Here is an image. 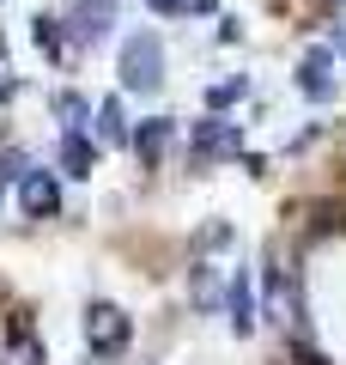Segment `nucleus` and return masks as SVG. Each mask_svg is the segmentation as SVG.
Wrapping results in <instances>:
<instances>
[{
    "instance_id": "ddd939ff",
    "label": "nucleus",
    "mask_w": 346,
    "mask_h": 365,
    "mask_svg": "<svg viewBox=\"0 0 346 365\" xmlns=\"http://www.w3.org/2000/svg\"><path fill=\"white\" fill-rule=\"evenodd\" d=\"M243 98V79H225V86H206V110H231Z\"/></svg>"
},
{
    "instance_id": "f8f14e48",
    "label": "nucleus",
    "mask_w": 346,
    "mask_h": 365,
    "mask_svg": "<svg viewBox=\"0 0 346 365\" xmlns=\"http://www.w3.org/2000/svg\"><path fill=\"white\" fill-rule=\"evenodd\" d=\"M225 244H231V225H225V220L194 232V256H206V250H225Z\"/></svg>"
},
{
    "instance_id": "f03ea898",
    "label": "nucleus",
    "mask_w": 346,
    "mask_h": 365,
    "mask_svg": "<svg viewBox=\"0 0 346 365\" xmlns=\"http://www.w3.org/2000/svg\"><path fill=\"white\" fill-rule=\"evenodd\" d=\"M128 341H134V323L115 311V304H91L85 311V347L98 353V359H122Z\"/></svg>"
},
{
    "instance_id": "f257e3e1",
    "label": "nucleus",
    "mask_w": 346,
    "mask_h": 365,
    "mask_svg": "<svg viewBox=\"0 0 346 365\" xmlns=\"http://www.w3.org/2000/svg\"><path fill=\"white\" fill-rule=\"evenodd\" d=\"M158 86H164V49H158V37H152V31L122 37V91L152 98Z\"/></svg>"
},
{
    "instance_id": "1a4fd4ad",
    "label": "nucleus",
    "mask_w": 346,
    "mask_h": 365,
    "mask_svg": "<svg viewBox=\"0 0 346 365\" xmlns=\"http://www.w3.org/2000/svg\"><path fill=\"white\" fill-rule=\"evenodd\" d=\"M225 304H231V329H237V335H249V329H256V299H249V280H231V287H225Z\"/></svg>"
},
{
    "instance_id": "a211bd4d",
    "label": "nucleus",
    "mask_w": 346,
    "mask_h": 365,
    "mask_svg": "<svg viewBox=\"0 0 346 365\" xmlns=\"http://www.w3.org/2000/svg\"><path fill=\"white\" fill-rule=\"evenodd\" d=\"M189 6H194V13H213V6H219V0H189Z\"/></svg>"
},
{
    "instance_id": "dca6fc26",
    "label": "nucleus",
    "mask_w": 346,
    "mask_h": 365,
    "mask_svg": "<svg viewBox=\"0 0 346 365\" xmlns=\"http://www.w3.org/2000/svg\"><path fill=\"white\" fill-rule=\"evenodd\" d=\"M13 365H43V347H37V341H19V347H13Z\"/></svg>"
},
{
    "instance_id": "20e7f679",
    "label": "nucleus",
    "mask_w": 346,
    "mask_h": 365,
    "mask_svg": "<svg viewBox=\"0 0 346 365\" xmlns=\"http://www.w3.org/2000/svg\"><path fill=\"white\" fill-rule=\"evenodd\" d=\"M19 213L25 220H55L61 213V182L49 177V170H19Z\"/></svg>"
},
{
    "instance_id": "f3484780",
    "label": "nucleus",
    "mask_w": 346,
    "mask_h": 365,
    "mask_svg": "<svg viewBox=\"0 0 346 365\" xmlns=\"http://www.w3.org/2000/svg\"><path fill=\"white\" fill-rule=\"evenodd\" d=\"M146 6H152V13H177L182 0H146Z\"/></svg>"
},
{
    "instance_id": "9b49d317",
    "label": "nucleus",
    "mask_w": 346,
    "mask_h": 365,
    "mask_svg": "<svg viewBox=\"0 0 346 365\" xmlns=\"http://www.w3.org/2000/svg\"><path fill=\"white\" fill-rule=\"evenodd\" d=\"M194 304H201V311H213V304H219V292H225V280H219V268H206V262H201V268H194Z\"/></svg>"
},
{
    "instance_id": "9d476101",
    "label": "nucleus",
    "mask_w": 346,
    "mask_h": 365,
    "mask_svg": "<svg viewBox=\"0 0 346 365\" xmlns=\"http://www.w3.org/2000/svg\"><path fill=\"white\" fill-rule=\"evenodd\" d=\"M61 165L73 170V177H91V140L79 128H67V140H61Z\"/></svg>"
},
{
    "instance_id": "2eb2a0df",
    "label": "nucleus",
    "mask_w": 346,
    "mask_h": 365,
    "mask_svg": "<svg viewBox=\"0 0 346 365\" xmlns=\"http://www.w3.org/2000/svg\"><path fill=\"white\" fill-rule=\"evenodd\" d=\"M37 43H43L49 55H61V37H55V19H37Z\"/></svg>"
},
{
    "instance_id": "7ed1b4c3",
    "label": "nucleus",
    "mask_w": 346,
    "mask_h": 365,
    "mask_svg": "<svg viewBox=\"0 0 346 365\" xmlns=\"http://www.w3.org/2000/svg\"><path fill=\"white\" fill-rule=\"evenodd\" d=\"M122 19V0H73V49H98L110 37V25Z\"/></svg>"
},
{
    "instance_id": "4468645a",
    "label": "nucleus",
    "mask_w": 346,
    "mask_h": 365,
    "mask_svg": "<svg viewBox=\"0 0 346 365\" xmlns=\"http://www.w3.org/2000/svg\"><path fill=\"white\" fill-rule=\"evenodd\" d=\"M55 116H61L67 128H79V122H85V98H79V91H61V98H55Z\"/></svg>"
},
{
    "instance_id": "6ab92c4d",
    "label": "nucleus",
    "mask_w": 346,
    "mask_h": 365,
    "mask_svg": "<svg viewBox=\"0 0 346 365\" xmlns=\"http://www.w3.org/2000/svg\"><path fill=\"white\" fill-rule=\"evenodd\" d=\"M340 49H346V31H340Z\"/></svg>"
},
{
    "instance_id": "39448f33",
    "label": "nucleus",
    "mask_w": 346,
    "mask_h": 365,
    "mask_svg": "<svg viewBox=\"0 0 346 365\" xmlns=\"http://www.w3.org/2000/svg\"><path fill=\"white\" fill-rule=\"evenodd\" d=\"M243 153V134H237V122H194V170H206L213 158H237Z\"/></svg>"
},
{
    "instance_id": "6e6552de",
    "label": "nucleus",
    "mask_w": 346,
    "mask_h": 365,
    "mask_svg": "<svg viewBox=\"0 0 346 365\" xmlns=\"http://www.w3.org/2000/svg\"><path fill=\"white\" fill-rule=\"evenodd\" d=\"M98 140L103 146L128 140V110H122V98H103V104H98Z\"/></svg>"
},
{
    "instance_id": "0eeeda50",
    "label": "nucleus",
    "mask_w": 346,
    "mask_h": 365,
    "mask_svg": "<svg viewBox=\"0 0 346 365\" xmlns=\"http://www.w3.org/2000/svg\"><path fill=\"white\" fill-rule=\"evenodd\" d=\"M298 91H304V98H316V104H328V98H334V73H328V49H310L304 61H298Z\"/></svg>"
},
{
    "instance_id": "423d86ee",
    "label": "nucleus",
    "mask_w": 346,
    "mask_h": 365,
    "mask_svg": "<svg viewBox=\"0 0 346 365\" xmlns=\"http://www.w3.org/2000/svg\"><path fill=\"white\" fill-rule=\"evenodd\" d=\"M128 140H134V153H140V165H164V153H170V140H177V128H170V116H146L140 128H128Z\"/></svg>"
}]
</instances>
